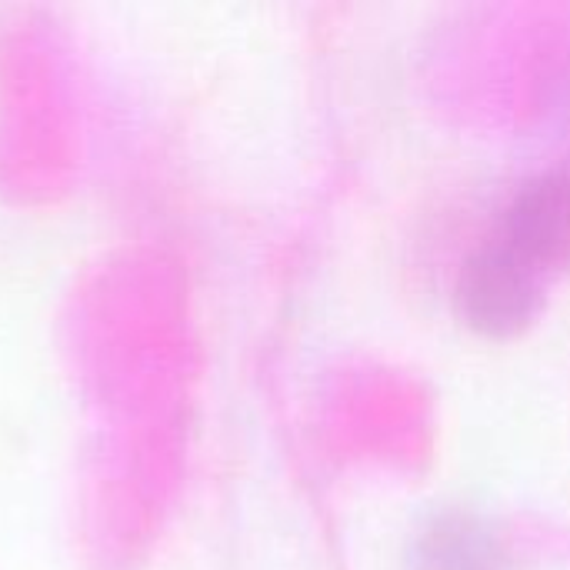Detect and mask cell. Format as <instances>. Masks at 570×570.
Masks as SVG:
<instances>
[{
	"label": "cell",
	"mask_w": 570,
	"mask_h": 570,
	"mask_svg": "<svg viewBox=\"0 0 570 570\" xmlns=\"http://www.w3.org/2000/svg\"><path fill=\"white\" fill-rule=\"evenodd\" d=\"M458 311L461 317L488 334H518L541 304V271L531 267L511 244L494 240L478 247L458 274Z\"/></svg>",
	"instance_id": "6da1fadb"
},
{
	"label": "cell",
	"mask_w": 570,
	"mask_h": 570,
	"mask_svg": "<svg viewBox=\"0 0 570 570\" xmlns=\"http://www.w3.org/2000/svg\"><path fill=\"white\" fill-rule=\"evenodd\" d=\"M504 244L538 271L570 267V170L528 177L504 210Z\"/></svg>",
	"instance_id": "7a4b0ae2"
},
{
	"label": "cell",
	"mask_w": 570,
	"mask_h": 570,
	"mask_svg": "<svg viewBox=\"0 0 570 570\" xmlns=\"http://www.w3.org/2000/svg\"><path fill=\"white\" fill-rule=\"evenodd\" d=\"M414 570H514L508 548L478 514H438L417 538Z\"/></svg>",
	"instance_id": "3957f363"
}]
</instances>
